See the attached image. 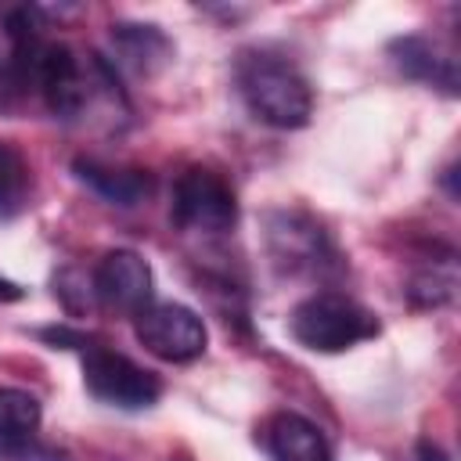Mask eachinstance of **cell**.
<instances>
[{"mask_svg":"<svg viewBox=\"0 0 461 461\" xmlns=\"http://www.w3.org/2000/svg\"><path fill=\"white\" fill-rule=\"evenodd\" d=\"M32 90L43 97L50 115L65 122L86 119L101 104L122 108V90H119L112 65L97 54H79L68 43H54V40H47L36 61Z\"/></svg>","mask_w":461,"mask_h":461,"instance_id":"6da1fadb","label":"cell"},{"mask_svg":"<svg viewBox=\"0 0 461 461\" xmlns=\"http://www.w3.org/2000/svg\"><path fill=\"white\" fill-rule=\"evenodd\" d=\"M234 83H238L245 108L267 126L299 130L313 115L310 79L285 54H274L263 47L241 50L234 61Z\"/></svg>","mask_w":461,"mask_h":461,"instance_id":"7a4b0ae2","label":"cell"},{"mask_svg":"<svg viewBox=\"0 0 461 461\" xmlns=\"http://www.w3.org/2000/svg\"><path fill=\"white\" fill-rule=\"evenodd\" d=\"M288 331L303 349L346 353L378 335V317L364 303L342 292H313L295 303L288 317Z\"/></svg>","mask_w":461,"mask_h":461,"instance_id":"3957f363","label":"cell"},{"mask_svg":"<svg viewBox=\"0 0 461 461\" xmlns=\"http://www.w3.org/2000/svg\"><path fill=\"white\" fill-rule=\"evenodd\" d=\"M169 216L180 230L220 238L238 223V198L234 187L209 166H191L173 184Z\"/></svg>","mask_w":461,"mask_h":461,"instance_id":"277c9868","label":"cell"},{"mask_svg":"<svg viewBox=\"0 0 461 461\" xmlns=\"http://www.w3.org/2000/svg\"><path fill=\"white\" fill-rule=\"evenodd\" d=\"M83 385L94 400L119 411H144L162 396L158 375L101 342L83 346Z\"/></svg>","mask_w":461,"mask_h":461,"instance_id":"5b68a950","label":"cell"},{"mask_svg":"<svg viewBox=\"0 0 461 461\" xmlns=\"http://www.w3.org/2000/svg\"><path fill=\"white\" fill-rule=\"evenodd\" d=\"M267 256L288 274H321L335 267V249L324 227L299 209H274L263 216Z\"/></svg>","mask_w":461,"mask_h":461,"instance_id":"8992f818","label":"cell"},{"mask_svg":"<svg viewBox=\"0 0 461 461\" xmlns=\"http://www.w3.org/2000/svg\"><path fill=\"white\" fill-rule=\"evenodd\" d=\"M133 331L137 342L166 364H191L209 346L205 321L184 303H148L133 313Z\"/></svg>","mask_w":461,"mask_h":461,"instance_id":"52a82bcc","label":"cell"},{"mask_svg":"<svg viewBox=\"0 0 461 461\" xmlns=\"http://www.w3.org/2000/svg\"><path fill=\"white\" fill-rule=\"evenodd\" d=\"M90 288L101 299V306L119 310V313H140L151 303V267L140 252L133 249H112L101 256V263L90 274Z\"/></svg>","mask_w":461,"mask_h":461,"instance_id":"ba28073f","label":"cell"},{"mask_svg":"<svg viewBox=\"0 0 461 461\" xmlns=\"http://www.w3.org/2000/svg\"><path fill=\"white\" fill-rule=\"evenodd\" d=\"M389 58H393V65L407 79H418L425 86L443 90L447 97H457V90H461L457 86V58L439 40H429V36H396L389 43Z\"/></svg>","mask_w":461,"mask_h":461,"instance_id":"9c48e42d","label":"cell"},{"mask_svg":"<svg viewBox=\"0 0 461 461\" xmlns=\"http://www.w3.org/2000/svg\"><path fill=\"white\" fill-rule=\"evenodd\" d=\"M259 436H263V450L270 454V461H331V447L324 432L295 411L270 414Z\"/></svg>","mask_w":461,"mask_h":461,"instance_id":"30bf717a","label":"cell"},{"mask_svg":"<svg viewBox=\"0 0 461 461\" xmlns=\"http://www.w3.org/2000/svg\"><path fill=\"white\" fill-rule=\"evenodd\" d=\"M43 411L25 389H0V461H29L40 443Z\"/></svg>","mask_w":461,"mask_h":461,"instance_id":"8fae6325","label":"cell"},{"mask_svg":"<svg viewBox=\"0 0 461 461\" xmlns=\"http://www.w3.org/2000/svg\"><path fill=\"white\" fill-rule=\"evenodd\" d=\"M76 176L94 191L101 194L104 202L112 205H140L148 194H151V173L148 169H133V166H112V162H101V158H76L72 162Z\"/></svg>","mask_w":461,"mask_h":461,"instance_id":"7c38bea8","label":"cell"},{"mask_svg":"<svg viewBox=\"0 0 461 461\" xmlns=\"http://www.w3.org/2000/svg\"><path fill=\"white\" fill-rule=\"evenodd\" d=\"M112 47H115V58L126 68L140 72V76L158 72L173 58L169 36L158 25H140V22H119V25H112Z\"/></svg>","mask_w":461,"mask_h":461,"instance_id":"4fadbf2b","label":"cell"},{"mask_svg":"<svg viewBox=\"0 0 461 461\" xmlns=\"http://www.w3.org/2000/svg\"><path fill=\"white\" fill-rule=\"evenodd\" d=\"M29 191H32V176L25 158L7 140H0V220L18 216L29 202Z\"/></svg>","mask_w":461,"mask_h":461,"instance_id":"5bb4252c","label":"cell"},{"mask_svg":"<svg viewBox=\"0 0 461 461\" xmlns=\"http://www.w3.org/2000/svg\"><path fill=\"white\" fill-rule=\"evenodd\" d=\"M457 292V277H454V267H432V270H421L411 277V288H407V299L421 310H432V306H443L450 303Z\"/></svg>","mask_w":461,"mask_h":461,"instance_id":"9a60e30c","label":"cell"},{"mask_svg":"<svg viewBox=\"0 0 461 461\" xmlns=\"http://www.w3.org/2000/svg\"><path fill=\"white\" fill-rule=\"evenodd\" d=\"M18 94H22V90H18V83H14L11 58H7V40H4V47H0V112H4V108H11Z\"/></svg>","mask_w":461,"mask_h":461,"instance_id":"2e32d148","label":"cell"},{"mask_svg":"<svg viewBox=\"0 0 461 461\" xmlns=\"http://www.w3.org/2000/svg\"><path fill=\"white\" fill-rule=\"evenodd\" d=\"M25 292L14 285V281H7V277H0V303H18Z\"/></svg>","mask_w":461,"mask_h":461,"instance_id":"e0dca14e","label":"cell"},{"mask_svg":"<svg viewBox=\"0 0 461 461\" xmlns=\"http://www.w3.org/2000/svg\"><path fill=\"white\" fill-rule=\"evenodd\" d=\"M418 457H421V461H447V454H443L436 443H429V439L418 443Z\"/></svg>","mask_w":461,"mask_h":461,"instance_id":"ac0fdd59","label":"cell"},{"mask_svg":"<svg viewBox=\"0 0 461 461\" xmlns=\"http://www.w3.org/2000/svg\"><path fill=\"white\" fill-rule=\"evenodd\" d=\"M169 461H187V457H169Z\"/></svg>","mask_w":461,"mask_h":461,"instance_id":"d6986e66","label":"cell"}]
</instances>
